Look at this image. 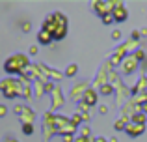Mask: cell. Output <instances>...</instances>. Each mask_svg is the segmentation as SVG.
<instances>
[{
    "label": "cell",
    "mask_w": 147,
    "mask_h": 142,
    "mask_svg": "<svg viewBox=\"0 0 147 142\" xmlns=\"http://www.w3.org/2000/svg\"><path fill=\"white\" fill-rule=\"evenodd\" d=\"M22 67H26V58L21 56V54H15V56H11V58H7L6 64H4L6 73H21Z\"/></svg>",
    "instance_id": "1"
},
{
    "label": "cell",
    "mask_w": 147,
    "mask_h": 142,
    "mask_svg": "<svg viewBox=\"0 0 147 142\" xmlns=\"http://www.w3.org/2000/svg\"><path fill=\"white\" fill-rule=\"evenodd\" d=\"M112 15H114V21L115 22H123L127 19V10L121 6V4H119L117 7H114V10H112Z\"/></svg>",
    "instance_id": "2"
},
{
    "label": "cell",
    "mask_w": 147,
    "mask_h": 142,
    "mask_svg": "<svg viewBox=\"0 0 147 142\" xmlns=\"http://www.w3.org/2000/svg\"><path fill=\"white\" fill-rule=\"evenodd\" d=\"M127 133H129L130 137H138V135H142L144 133V125H140V124H136V125H127V129H125Z\"/></svg>",
    "instance_id": "3"
},
{
    "label": "cell",
    "mask_w": 147,
    "mask_h": 142,
    "mask_svg": "<svg viewBox=\"0 0 147 142\" xmlns=\"http://www.w3.org/2000/svg\"><path fill=\"white\" fill-rule=\"evenodd\" d=\"M37 39H39V43L49 45L50 41H52V36H50V32H47V30H41V32H39V36H37Z\"/></svg>",
    "instance_id": "4"
},
{
    "label": "cell",
    "mask_w": 147,
    "mask_h": 142,
    "mask_svg": "<svg viewBox=\"0 0 147 142\" xmlns=\"http://www.w3.org/2000/svg\"><path fill=\"white\" fill-rule=\"evenodd\" d=\"M86 103H88V105H95V103H97V94H95L93 90L86 92Z\"/></svg>",
    "instance_id": "5"
},
{
    "label": "cell",
    "mask_w": 147,
    "mask_h": 142,
    "mask_svg": "<svg viewBox=\"0 0 147 142\" xmlns=\"http://www.w3.org/2000/svg\"><path fill=\"white\" fill-rule=\"evenodd\" d=\"M22 133H24V135H32V133H34L32 124H24V125H22Z\"/></svg>",
    "instance_id": "6"
},
{
    "label": "cell",
    "mask_w": 147,
    "mask_h": 142,
    "mask_svg": "<svg viewBox=\"0 0 147 142\" xmlns=\"http://www.w3.org/2000/svg\"><path fill=\"white\" fill-rule=\"evenodd\" d=\"M100 94H102V95H108V94H112V86H108V84H104V86L100 88Z\"/></svg>",
    "instance_id": "7"
},
{
    "label": "cell",
    "mask_w": 147,
    "mask_h": 142,
    "mask_svg": "<svg viewBox=\"0 0 147 142\" xmlns=\"http://www.w3.org/2000/svg\"><path fill=\"white\" fill-rule=\"evenodd\" d=\"M115 131H121V129H127L125 127V120H121V122H115Z\"/></svg>",
    "instance_id": "8"
},
{
    "label": "cell",
    "mask_w": 147,
    "mask_h": 142,
    "mask_svg": "<svg viewBox=\"0 0 147 142\" xmlns=\"http://www.w3.org/2000/svg\"><path fill=\"white\" fill-rule=\"evenodd\" d=\"M102 21H104V24H110V22H112V21H114V15H112V13H108V15H104V17H102Z\"/></svg>",
    "instance_id": "9"
},
{
    "label": "cell",
    "mask_w": 147,
    "mask_h": 142,
    "mask_svg": "<svg viewBox=\"0 0 147 142\" xmlns=\"http://www.w3.org/2000/svg\"><path fill=\"white\" fill-rule=\"evenodd\" d=\"M65 73H67L69 77H73V75H75V73H76V66H75V64H73V66H69V69L65 71Z\"/></svg>",
    "instance_id": "10"
},
{
    "label": "cell",
    "mask_w": 147,
    "mask_h": 142,
    "mask_svg": "<svg viewBox=\"0 0 147 142\" xmlns=\"http://www.w3.org/2000/svg\"><path fill=\"white\" fill-rule=\"evenodd\" d=\"M2 116H6V107L0 105V118H2Z\"/></svg>",
    "instance_id": "11"
},
{
    "label": "cell",
    "mask_w": 147,
    "mask_h": 142,
    "mask_svg": "<svg viewBox=\"0 0 147 142\" xmlns=\"http://www.w3.org/2000/svg\"><path fill=\"white\" fill-rule=\"evenodd\" d=\"M112 37H115V39H117V37H121V32H114V34H112Z\"/></svg>",
    "instance_id": "12"
},
{
    "label": "cell",
    "mask_w": 147,
    "mask_h": 142,
    "mask_svg": "<svg viewBox=\"0 0 147 142\" xmlns=\"http://www.w3.org/2000/svg\"><path fill=\"white\" fill-rule=\"evenodd\" d=\"M37 52V47H30V54H36Z\"/></svg>",
    "instance_id": "13"
},
{
    "label": "cell",
    "mask_w": 147,
    "mask_h": 142,
    "mask_svg": "<svg viewBox=\"0 0 147 142\" xmlns=\"http://www.w3.org/2000/svg\"><path fill=\"white\" fill-rule=\"evenodd\" d=\"M144 110H145V112H147V103H145V105H144Z\"/></svg>",
    "instance_id": "14"
}]
</instances>
